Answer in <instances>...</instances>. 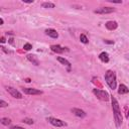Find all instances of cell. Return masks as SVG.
<instances>
[{
  "mask_svg": "<svg viewBox=\"0 0 129 129\" xmlns=\"http://www.w3.org/2000/svg\"><path fill=\"white\" fill-rule=\"evenodd\" d=\"M111 102H112V109H113V114H114V119H115V124L117 127H120L122 124V114L120 110V106L118 101L112 96L111 97Z\"/></svg>",
  "mask_w": 129,
  "mask_h": 129,
  "instance_id": "6da1fadb",
  "label": "cell"
},
{
  "mask_svg": "<svg viewBox=\"0 0 129 129\" xmlns=\"http://www.w3.org/2000/svg\"><path fill=\"white\" fill-rule=\"evenodd\" d=\"M105 81L107 83V85L109 86L110 89L114 90L116 89V86H117V81H116V75L113 71H107L106 74H105Z\"/></svg>",
  "mask_w": 129,
  "mask_h": 129,
  "instance_id": "7a4b0ae2",
  "label": "cell"
},
{
  "mask_svg": "<svg viewBox=\"0 0 129 129\" xmlns=\"http://www.w3.org/2000/svg\"><path fill=\"white\" fill-rule=\"evenodd\" d=\"M93 93L94 95L99 99V100H102V101H108L109 100V94L104 91V90H99V89H94L93 90Z\"/></svg>",
  "mask_w": 129,
  "mask_h": 129,
  "instance_id": "3957f363",
  "label": "cell"
},
{
  "mask_svg": "<svg viewBox=\"0 0 129 129\" xmlns=\"http://www.w3.org/2000/svg\"><path fill=\"white\" fill-rule=\"evenodd\" d=\"M6 91H7L13 98H16V99H21V98H22V94H21L18 90H16L15 88H13V87H6Z\"/></svg>",
  "mask_w": 129,
  "mask_h": 129,
  "instance_id": "277c9868",
  "label": "cell"
},
{
  "mask_svg": "<svg viewBox=\"0 0 129 129\" xmlns=\"http://www.w3.org/2000/svg\"><path fill=\"white\" fill-rule=\"evenodd\" d=\"M116 9L113 8V7H100V8H97L94 12L97 13V14H108V13H112L114 12Z\"/></svg>",
  "mask_w": 129,
  "mask_h": 129,
  "instance_id": "5b68a950",
  "label": "cell"
},
{
  "mask_svg": "<svg viewBox=\"0 0 129 129\" xmlns=\"http://www.w3.org/2000/svg\"><path fill=\"white\" fill-rule=\"evenodd\" d=\"M51 125L55 126V127H61V126H66V123L59 119H56V118H53V117H48L46 119Z\"/></svg>",
  "mask_w": 129,
  "mask_h": 129,
  "instance_id": "8992f818",
  "label": "cell"
},
{
  "mask_svg": "<svg viewBox=\"0 0 129 129\" xmlns=\"http://www.w3.org/2000/svg\"><path fill=\"white\" fill-rule=\"evenodd\" d=\"M22 91L27 95H40V94H42L41 91H39L37 89H33V88H23Z\"/></svg>",
  "mask_w": 129,
  "mask_h": 129,
  "instance_id": "52a82bcc",
  "label": "cell"
},
{
  "mask_svg": "<svg viewBox=\"0 0 129 129\" xmlns=\"http://www.w3.org/2000/svg\"><path fill=\"white\" fill-rule=\"evenodd\" d=\"M72 113H74L77 117H80V118H84V117H86V112L85 111H83V110H81V109H79V108H73L72 109Z\"/></svg>",
  "mask_w": 129,
  "mask_h": 129,
  "instance_id": "ba28073f",
  "label": "cell"
},
{
  "mask_svg": "<svg viewBox=\"0 0 129 129\" xmlns=\"http://www.w3.org/2000/svg\"><path fill=\"white\" fill-rule=\"evenodd\" d=\"M45 34L50 36L51 38H57L58 37V33L56 32L55 29H52V28H48L45 30Z\"/></svg>",
  "mask_w": 129,
  "mask_h": 129,
  "instance_id": "9c48e42d",
  "label": "cell"
},
{
  "mask_svg": "<svg viewBox=\"0 0 129 129\" xmlns=\"http://www.w3.org/2000/svg\"><path fill=\"white\" fill-rule=\"evenodd\" d=\"M105 26L109 30H114V29H116L118 27V23L116 21H107L106 24H105Z\"/></svg>",
  "mask_w": 129,
  "mask_h": 129,
  "instance_id": "30bf717a",
  "label": "cell"
},
{
  "mask_svg": "<svg viewBox=\"0 0 129 129\" xmlns=\"http://www.w3.org/2000/svg\"><path fill=\"white\" fill-rule=\"evenodd\" d=\"M50 49L53 51V52H56V53H62L64 51V48L61 47L60 45H57V44H53L50 46Z\"/></svg>",
  "mask_w": 129,
  "mask_h": 129,
  "instance_id": "8fae6325",
  "label": "cell"
},
{
  "mask_svg": "<svg viewBox=\"0 0 129 129\" xmlns=\"http://www.w3.org/2000/svg\"><path fill=\"white\" fill-rule=\"evenodd\" d=\"M26 57L30 62H32V64H34V66H38L39 64V60L36 58V56L34 54H27Z\"/></svg>",
  "mask_w": 129,
  "mask_h": 129,
  "instance_id": "7c38bea8",
  "label": "cell"
},
{
  "mask_svg": "<svg viewBox=\"0 0 129 129\" xmlns=\"http://www.w3.org/2000/svg\"><path fill=\"white\" fill-rule=\"evenodd\" d=\"M118 93L120 94V95H123V94H127V93H129V89L125 86V85H123V84H121L120 86H119V89H118Z\"/></svg>",
  "mask_w": 129,
  "mask_h": 129,
  "instance_id": "4fadbf2b",
  "label": "cell"
},
{
  "mask_svg": "<svg viewBox=\"0 0 129 129\" xmlns=\"http://www.w3.org/2000/svg\"><path fill=\"white\" fill-rule=\"evenodd\" d=\"M99 58H100L103 62H108V61H109V54H108L107 52L103 51V52H101V53L99 54Z\"/></svg>",
  "mask_w": 129,
  "mask_h": 129,
  "instance_id": "5bb4252c",
  "label": "cell"
},
{
  "mask_svg": "<svg viewBox=\"0 0 129 129\" xmlns=\"http://www.w3.org/2000/svg\"><path fill=\"white\" fill-rule=\"evenodd\" d=\"M57 60L60 62V63H62V64H64V66H67V67H71V62L68 60V59H66L64 57H61V56H57Z\"/></svg>",
  "mask_w": 129,
  "mask_h": 129,
  "instance_id": "9a60e30c",
  "label": "cell"
},
{
  "mask_svg": "<svg viewBox=\"0 0 129 129\" xmlns=\"http://www.w3.org/2000/svg\"><path fill=\"white\" fill-rule=\"evenodd\" d=\"M41 6L43 8H54V4L51 3V2H43L41 4Z\"/></svg>",
  "mask_w": 129,
  "mask_h": 129,
  "instance_id": "2e32d148",
  "label": "cell"
},
{
  "mask_svg": "<svg viewBox=\"0 0 129 129\" xmlns=\"http://www.w3.org/2000/svg\"><path fill=\"white\" fill-rule=\"evenodd\" d=\"M1 123L3 125H9L11 123V120L9 118H7V117H4V118H1Z\"/></svg>",
  "mask_w": 129,
  "mask_h": 129,
  "instance_id": "e0dca14e",
  "label": "cell"
},
{
  "mask_svg": "<svg viewBox=\"0 0 129 129\" xmlns=\"http://www.w3.org/2000/svg\"><path fill=\"white\" fill-rule=\"evenodd\" d=\"M80 40H81L83 43H88V42H89V39H88V37H87L85 34H81V35H80Z\"/></svg>",
  "mask_w": 129,
  "mask_h": 129,
  "instance_id": "ac0fdd59",
  "label": "cell"
},
{
  "mask_svg": "<svg viewBox=\"0 0 129 129\" xmlns=\"http://www.w3.org/2000/svg\"><path fill=\"white\" fill-rule=\"evenodd\" d=\"M22 122H23V123H26V124H29V125L33 124V120L30 119V118H24V119L22 120Z\"/></svg>",
  "mask_w": 129,
  "mask_h": 129,
  "instance_id": "d6986e66",
  "label": "cell"
},
{
  "mask_svg": "<svg viewBox=\"0 0 129 129\" xmlns=\"http://www.w3.org/2000/svg\"><path fill=\"white\" fill-rule=\"evenodd\" d=\"M23 48H24L25 50H30V49L32 48V45H31L30 43H28V42H27V43H25V44L23 45Z\"/></svg>",
  "mask_w": 129,
  "mask_h": 129,
  "instance_id": "ffe728a7",
  "label": "cell"
},
{
  "mask_svg": "<svg viewBox=\"0 0 129 129\" xmlns=\"http://www.w3.org/2000/svg\"><path fill=\"white\" fill-rule=\"evenodd\" d=\"M8 106V103H6L5 101H3V100H1L0 101V107H2V108H4V107H7Z\"/></svg>",
  "mask_w": 129,
  "mask_h": 129,
  "instance_id": "44dd1931",
  "label": "cell"
},
{
  "mask_svg": "<svg viewBox=\"0 0 129 129\" xmlns=\"http://www.w3.org/2000/svg\"><path fill=\"white\" fill-rule=\"evenodd\" d=\"M104 42H105V43H108V44H113V43H114L113 40H109V39H105Z\"/></svg>",
  "mask_w": 129,
  "mask_h": 129,
  "instance_id": "7402d4cb",
  "label": "cell"
},
{
  "mask_svg": "<svg viewBox=\"0 0 129 129\" xmlns=\"http://www.w3.org/2000/svg\"><path fill=\"white\" fill-rule=\"evenodd\" d=\"M10 129H25L23 127H20V126H12Z\"/></svg>",
  "mask_w": 129,
  "mask_h": 129,
  "instance_id": "603a6c76",
  "label": "cell"
},
{
  "mask_svg": "<svg viewBox=\"0 0 129 129\" xmlns=\"http://www.w3.org/2000/svg\"><path fill=\"white\" fill-rule=\"evenodd\" d=\"M109 2H111V3H122V1H113V0H109Z\"/></svg>",
  "mask_w": 129,
  "mask_h": 129,
  "instance_id": "cb8c5ba5",
  "label": "cell"
},
{
  "mask_svg": "<svg viewBox=\"0 0 129 129\" xmlns=\"http://www.w3.org/2000/svg\"><path fill=\"white\" fill-rule=\"evenodd\" d=\"M0 41H1V42H2V43H4V42H5V41H6V40H5V37H3V36H2V37H1V38H0Z\"/></svg>",
  "mask_w": 129,
  "mask_h": 129,
  "instance_id": "d4e9b609",
  "label": "cell"
},
{
  "mask_svg": "<svg viewBox=\"0 0 129 129\" xmlns=\"http://www.w3.org/2000/svg\"><path fill=\"white\" fill-rule=\"evenodd\" d=\"M23 2H25V3H32L33 1H29V0H23Z\"/></svg>",
  "mask_w": 129,
  "mask_h": 129,
  "instance_id": "484cf974",
  "label": "cell"
},
{
  "mask_svg": "<svg viewBox=\"0 0 129 129\" xmlns=\"http://www.w3.org/2000/svg\"><path fill=\"white\" fill-rule=\"evenodd\" d=\"M3 22H4V20H3V19H2V18H1V19H0V23H1V25H2V24H3Z\"/></svg>",
  "mask_w": 129,
  "mask_h": 129,
  "instance_id": "4316f807",
  "label": "cell"
},
{
  "mask_svg": "<svg viewBox=\"0 0 129 129\" xmlns=\"http://www.w3.org/2000/svg\"><path fill=\"white\" fill-rule=\"evenodd\" d=\"M126 117H127V118H129V112H127V115H126Z\"/></svg>",
  "mask_w": 129,
  "mask_h": 129,
  "instance_id": "83f0119b",
  "label": "cell"
}]
</instances>
